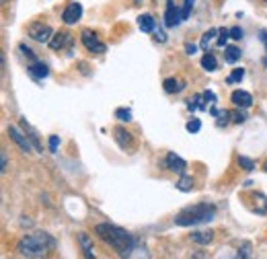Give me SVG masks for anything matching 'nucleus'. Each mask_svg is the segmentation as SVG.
Masks as SVG:
<instances>
[{
    "mask_svg": "<svg viewBox=\"0 0 267 259\" xmlns=\"http://www.w3.org/2000/svg\"><path fill=\"white\" fill-rule=\"evenodd\" d=\"M58 146H60V138H58V136H49V150L55 152Z\"/></svg>",
    "mask_w": 267,
    "mask_h": 259,
    "instance_id": "nucleus-40",
    "label": "nucleus"
},
{
    "mask_svg": "<svg viewBox=\"0 0 267 259\" xmlns=\"http://www.w3.org/2000/svg\"><path fill=\"white\" fill-rule=\"evenodd\" d=\"M94 232L99 234L101 240H105L109 247H113V251H115L117 255L136 238V234H131V232H127L125 228L115 226V224H111V222H101V224H97V226H94Z\"/></svg>",
    "mask_w": 267,
    "mask_h": 259,
    "instance_id": "nucleus-3",
    "label": "nucleus"
},
{
    "mask_svg": "<svg viewBox=\"0 0 267 259\" xmlns=\"http://www.w3.org/2000/svg\"><path fill=\"white\" fill-rule=\"evenodd\" d=\"M265 2H267V0H265Z\"/></svg>",
    "mask_w": 267,
    "mask_h": 259,
    "instance_id": "nucleus-46",
    "label": "nucleus"
},
{
    "mask_svg": "<svg viewBox=\"0 0 267 259\" xmlns=\"http://www.w3.org/2000/svg\"><path fill=\"white\" fill-rule=\"evenodd\" d=\"M191 8H193V0H185V4H183V10H181V14H183V21H185V18H189V14H191Z\"/></svg>",
    "mask_w": 267,
    "mask_h": 259,
    "instance_id": "nucleus-35",
    "label": "nucleus"
},
{
    "mask_svg": "<svg viewBox=\"0 0 267 259\" xmlns=\"http://www.w3.org/2000/svg\"><path fill=\"white\" fill-rule=\"evenodd\" d=\"M261 41L265 43V49H267V31H261ZM265 66H267V58H265Z\"/></svg>",
    "mask_w": 267,
    "mask_h": 259,
    "instance_id": "nucleus-43",
    "label": "nucleus"
},
{
    "mask_svg": "<svg viewBox=\"0 0 267 259\" xmlns=\"http://www.w3.org/2000/svg\"><path fill=\"white\" fill-rule=\"evenodd\" d=\"M80 16H82V6L78 2H70L62 12V21L66 25H74L76 21H80Z\"/></svg>",
    "mask_w": 267,
    "mask_h": 259,
    "instance_id": "nucleus-10",
    "label": "nucleus"
},
{
    "mask_svg": "<svg viewBox=\"0 0 267 259\" xmlns=\"http://www.w3.org/2000/svg\"><path fill=\"white\" fill-rule=\"evenodd\" d=\"M228 37H230V29H218V39H216V43L220 45V47H226V41H228Z\"/></svg>",
    "mask_w": 267,
    "mask_h": 259,
    "instance_id": "nucleus-28",
    "label": "nucleus"
},
{
    "mask_svg": "<svg viewBox=\"0 0 267 259\" xmlns=\"http://www.w3.org/2000/svg\"><path fill=\"white\" fill-rule=\"evenodd\" d=\"M263 169H265V171H267V160H265V164H263Z\"/></svg>",
    "mask_w": 267,
    "mask_h": 259,
    "instance_id": "nucleus-44",
    "label": "nucleus"
},
{
    "mask_svg": "<svg viewBox=\"0 0 267 259\" xmlns=\"http://www.w3.org/2000/svg\"><path fill=\"white\" fill-rule=\"evenodd\" d=\"M18 125L25 130V134H27V138L31 140V144H33V148H35V152H43V148H41V142H39V134L27 123V119L25 117H21V121H18Z\"/></svg>",
    "mask_w": 267,
    "mask_h": 259,
    "instance_id": "nucleus-15",
    "label": "nucleus"
},
{
    "mask_svg": "<svg viewBox=\"0 0 267 259\" xmlns=\"http://www.w3.org/2000/svg\"><path fill=\"white\" fill-rule=\"evenodd\" d=\"M113 136H115L117 144H119L123 150H131V148H134V138H131V134H129L127 130L115 127V130H113Z\"/></svg>",
    "mask_w": 267,
    "mask_h": 259,
    "instance_id": "nucleus-13",
    "label": "nucleus"
},
{
    "mask_svg": "<svg viewBox=\"0 0 267 259\" xmlns=\"http://www.w3.org/2000/svg\"><path fill=\"white\" fill-rule=\"evenodd\" d=\"M214 218H216V206L207 203V201H201V203H195V206H189V208L181 210L175 216V224L177 226H197V224L212 222Z\"/></svg>",
    "mask_w": 267,
    "mask_h": 259,
    "instance_id": "nucleus-2",
    "label": "nucleus"
},
{
    "mask_svg": "<svg viewBox=\"0 0 267 259\" xmlns=\"http://www.w3.org/2000/svg\"><path fill=\"white\" fill-rule=\"evenodd\" d=\"M242 76H244V70H242V68H234V72H232V74L226 78V82H228V84L240 82V80H242Z\"/></svg>",
    "mask_w": 267,
    "mask_h": 259,
    "instance_id": "nucleus-30",
    "label": "nucleus"
},
{
    "mask_svg": "<svg viewBox=\"0 0 267 259\" xmlns=\"http://www.w3.org/2000/svg\"><path fill=\"white\" fill-rule=\"evenodd\" d=\"M164 166H166L168 171L177 173V175H185V171H187V162H185L179 154H175V152H168V154H166Z\"/></svg>",
    "mask_w": 267,
    "mask_h": 259,
    "instance_id": "nucleus-9",
    "label": "nucleus"
},
{
    "mask_svg": "<svg viewBox=\"0 0 267 259\" xmlns=\"http://www.w3.org/2000/svg\"><path fill=\"white\" fill-rule=\"evenodd\" d=\"M230 101L236 105V107H240V109H249L251 105H253V97H251V92H246V90H234L232 95H230Z\"/></svg>",
    "mask_w": 267,
    "mask_h": 259,
    "instance_id": "nucleus-12",
    "label": "nucleus"
},
{
    "mask_svg": "<svg viewBox=\"0 0 267 259\" xmlns=\"http://www.w3.org/2000/svg\"><path fill=\"white\" fill-rule=\"evenodd\" d=\"M18 49H21V53H23V55H25V58L29 60V64H33V62H37V55L33 53V49H31V47H27L25 43H21V45H18Z\"/></svg>",
    "mask_w": 267,
    "mask_h": 259,
    "instance_id": "nucleus-29",
    "label": "nucleus"
},
{
    "mask_svg": "<svg viewBox=\"0 0 267 259\" xmlns=\"http://www.w3.org/2000/svg\"><path fill=\"white\" fill-rule=\"evenodd\" d=\"M195 49H197V47H195L193 43H185V51H187L189 55H193V53H195Z\"/></svg>",
    "mask_w": 267,
    "mask_h": 259,
    "instance_id": "nucleus-41",
    "label": "nucleus"
},
{
    "mask_svg": "<svg viewBox=\"0 0 267 259\" xmlns=\"http://www.w3.org/2000/svg\"><path fill=\"white\" fill-rule=\"evenodd\" d=\"M115 117L121 121H131V111L125 107H119V109H115Z\"/></svg>",
    "mask_w": 267,
    "mask_h": 259,
    "instance_id": "nucleus-31",
    "label": "nucleus"
},
{
    "mask_svg": "<svg viewBox=\"0 0 267 259\" xmlns=\"http://www.w3.org/2000/svg\"><path fill=\"white\" fill-rule=\"evenodd\" d=\"M201 66H203L205 72H216V70H218V60H216V55H214L212 51H205L203 58H201Z\"/></svg>",
    "mask_w": 267,
    "mask_h": 259,
    "instance_id": "nucleus-20",
    "label": "nucleus"
},
{
    "mask_svg": "<svg viewBox=\"0 0 267 259\" xmlns=\"http://www.w3.org/2000/svg\"><path fill=\"white\" fill-rule=\"evenodd\" d=\"M224 60H226L228 64L238 62V60H240V49H238L236 45H226V49H224Z\"/></svg>",
    "mask_w": 267,
    "mask_h": 259,
    "instance_id": "nucleus-22",
    "label": "nucleus"
},
{
    "mask_svg": "<svg viewBox=\"0 0 267 259\" xmlns=\"http://www.w3.org/2000/svg\"><path fill=\"white\" fill-rule=\"evenodd\" d=\"M191 259H207V255H205L203 251H195V253L191 255Z\"/></svg>",
    "mask_w": 267,
    "mask_h": 259,
    "instance_id": "nucleus-42",
    "label": "nucleus"
},
{
    "mask_svg": "<svg viewBox=\"0 0 267 259\" xmlns=\"http://www.w3.org/2000/svg\"><path fill=\"white\" fill-rule=\"evenodd\" d=\"M6 169H8V158H6V152L0 150V171L6 173Z\"/></svg>",
    "mask_w": 267,
    "mask_h": 259,
    "instance_id": "nucleus-36",
    "label": "nucleus"
},
{
    "mask_svg": "<svg viewBox=\"0 0 267 259\" xmlns=\"http://www.w3.org/2000/svg\"><path fill=\"white\" fill-rule=\"evenodd\" d=\"M72 43H74L72 33L60 31V33H53V37H51V41H49V47H51V49H72Z\"/></svg>",
    "mask_w": 267,
    "mask_h": 259,
    "instance_id": "nucleus-8",
    "label": "nucleus"
},
{
    "mask_svg": "<svg viewBox=\"0 0 267 259\" xmlns=\"http://www.w3.org/2000/svg\"><path fill=\"white\" fill-rule=\"evenodd\" d=\"M191 240L195 243V245H207V243H212L214 240V230H195V232H191Z\"/></svg>",
    "mask_w": 267,
    "mask_h": 259,
    "instance_id": "nucleus-18",
    "label": "nucleus"
},
{
    "mask_svg": "<svg viewBox=\"0 0 267 259\" xmlns=\"http://www.w3.org/2000/svg\"><path fill=\"white\" fill-rule=\"evenodd\" d=\"M119 257H121V259H152L148 247L144 245V240H142L140 236H136V238L119 253Z\"/></svg>",
    "mask_w": 267,
    "mask_h": 259,
    "instance_id": "nucleus-4",
    "label": "nucleus"
},
{
    "mask_svg": "<svg viewBox=\"0 0 267 259\" xmlns=\"http://www.w3.org/2000/svg\"><path fill=\"white\" fill-rule=\"evenodd\" d=\"M80 39H82V43H84V47H86L88 51L105 53V49H107V45L97 37V33H92V31H88V29H84V31L80 33Z\"/></svg>",
    "mask_w": 267,
    "mask_h": 259,
    "instance_id": "nucleus-7",
    "label": "nucleus"
},
{
    "mask_svg": "<svg viewBox=\"0 0 267 259\" xmlns=\"http://www.w3.org/2000/svg\"><path fill=\"white\" fill-rule=\"evenodd\" d=\"M138 27H140L144 33H152V31L156 29V23H154V18H152L150 14H140V16H138Z\"/></svg>",
    "mask_w": 267,
    "mask_h": 259,
    "instance_id": "nucleus-19",
    "label": "nucleus"
},
{
    "mask_svg": "<svg viewBox=\"0 0 267 259\" xmlns=\"http://www.w3.org/2000/svg\"><path fill=\"white\" fill-rule=\"evenodd\" d=\"M253 201H255V212L259 216L267 214V197L263 193H253Z\"/></svg>",
    "mask_w": 267,
    "mask_h": 259,
    "instance_id": "nucleus-21",
    "label": "nucleus"
},
{
    "mask_svg": "<svg viewBox=\"0 0 267 259\" xmlns=\"http://www.w3.org/2000/svg\"><path fill=\"white\" fill-rule=\"evenodd\" d=\"M238 164H240L244 171H253V169H255V162H253L249 156H238Z\"/></svg>",
    "mask_w": 267,
    "mask_h": 259,
    "instance_id": "nucleus-33",
    "label": "nucleus"
},
{
    "mask_svg": "<svg viewBox=\"0 0 267 259\" xmlns=\"http://www.w3.org/2000/svg\"><path fill=\"white\" fill-rule=\"evenodd\" d=\"M162 88H164V92H168V95L181 92V90L185 88V80H181V78H166V80L162 82Z\"/></svg>",
    "mask_w": 267,
    "mask_h": 259,
    "instance_id": "nucleus-17",
    "label": "nucleus"
},
{
    "mask_svg": "<svg viewBox=\"0 0 267 259\" xmlns=\"http://www.w3.org/2000/svg\"><path fill=\"white\" fill-rule=\"evenodd\" d=\"M8 136H10V140L23 150V152H31V150H35L33 148V144H31V140L27 138V134H25V130L21 127V125H10L8 127Z\"/></svg>",
    "mask_w": 267,
    "mask_h": 259,
    "instance_id": "nucleus-6",
    "label": "nucleus"
},
{
    "mask_svg": "<svg viewBox=\"0 0 267 259\" xmlns=\"http://www.w3.org/2000/svg\"><path fill=\"white\" fill-rule=\"evenodd\" d=\"M154 39H156L158 43H164V41H166V33H164L162 29H154Z\"/></svg>",
    "mask_w": 267,
    "mask_h": 259,
    "instance_id": "nucleus-37",
    "label": "nucleus"
},
{
    "mask_svg": "<svg viewBox=\"0 0 267 259\" xmlns=\"http://www.w3.org/2000/svg\"><path fill=\"white\" fill-rule=\"evenodd\" d=\"M246 119H249V115H246L244 111H234V113H232V121H234V123H244Z\"/></svg>",
    "mask_w": 267,
    "mask_h": 259,
    "instance_id": "nucleus-34",
    "label": "nucleus"
},
{
    "mask_svg": "<svg viewBox=\"0 0 267 259\" xmlns=\"http://www.w3.org/2000/svg\"><path fill=\"white\" fill-rule=\"evenodd\" d=\"M55 238L45 232V230H35V232H29V234H23L16 243V251L27 257V259H43L47 255L53 253L55 249Z\"/></svg>",
    "mask_w": 267,
    "mask_h": 259,
    "instance_id": "nucleus-1",
    "label": "nucleus"
},
{
    "mask_svg": "<svg viewBox=\"0 0 267 259\" xmlns=\"http://www.w3.org/2000/svg\"><path fill=\"white\" fill-rule=\"evenodd\" d=\"M175 185H177L179 191H191V189H193V179H191L189 175H181V179H179Z\"/></svg>",
    "mask_w": 267,
    "mask_h": 259,
    "instance_id": "nucleus-24",
    "label": "nucleus"
},
{
    "mask_svg": "<svg viewBox=\"0 0 267 259\" xmlns=\"http://www.w3.org/2000/svg\"><path fill=\"white\" fill-rule=\"evenodd\" d=\"M249 257H251V243L246 240V243L240 245V249L236 251V257H234V259H249Z\"/></svg>",
    "mask_w": 267,
    "mask_h": 259,
    "instance_id": "nucleus-27",
    "label": "nucleus"
},
{
    "mask_svg": "<svg viewBox=\"0 0 267 259\" xmlns=\"http://www.w3.org/2000/svg\"><path fill=\"white\" fill-rule=\"evenodd\" d=\"M181 21H183L181 10L175 6L173 0H168V4H166V12H164V25H166V27H177Z\"/></svg>",
    "mask_w": 267,
    "mask_h": 259,
    "instance_id": "nucleus-11",
    "label": "nucleus"
},
{
    "mask_svg": "<svg viewBox=\"0 0 267 259\" xmlns=\"http://www.w3.org/2000/svg\"><path fill=\"white\" fill-rule=\"evenodd\" d=\"M185 127H187V132L197 134V132L201 130V121H199L197 117H193V119H189V121H187V125H185Z\"/></svg>",
    "mask_w": 267,
    "mask_h": 259,
    "instance_id": "nucleus-32",
    "label": "nucleus"
},
{
    "mask_svg": "<svg viewBox=\"0 0 267 259\" xmlns=\"http://www.w3.org/2000/svg\"><path fill=\"white\" fill-rule=\"evenodd\" d=\"M78 243H80V247H82V255H84V259H97L94 257V247H92V240H90V236L86 234V232H78Z\"/></svg>",
    "mask_w": 267,
    "mask_h": 259,
    "instance_id": "nucleus-16",
    "label": "nucleus"
},
{
    "mask_svg": "<svg viewBox=\"0 0 267 259\" xmlns=\"http://www.w3.org/2000/svg\"><path fill=\"white\" fill-rule=\"evenodd\" d=\"M27 72H29L35 80H43V78L49 74V68H47V64H45V62L37 60V62H33V64H29V66H27Z\"/></svg>",
    "mask_w": 267,
    "mask_h": 259,
    "instance_id": "nucleus-14",
    "label": "nucleus"
},
{
    "mask_svg": "<svg viewBox=\"0 0 267 259\" xmlns=\"http://www.w3.org/2000/svg\"><path fill=\"white\" fill-rule=\"evenodd\" d=\"M216 123H218V127H222V125H228L230 123V117H232V111H228V109H222V111H218L216 113Z\"/></svg>",
    "mask_w": 267,
    "mask_h": 259,
    "instance_id": "nucleus-25",
    "label": "nucleus"
},
{
    "mask_svg": "<svg viewBox=\"0 0 267 259\" xmlns=\"http://www.w3.org/2000/svg\"><path fill=\"white\" fill-rule=\"evenodd\" d=\"M230 37L236 39V41L242 39V29H240V27H232V29H230Z\"/></svg>",
    "mask_w": 267,
    "mask_h": 259,
    "instance_id": "nucleus-39",
    "label": "nucleus"
},
{
    "mask_svg": "<svg viewBox=\"0 0 267 259\" xmlns=\"http://www.w3.org/2000/svg\"><path fill=\"white\" fill-rule=\"evenodd\" d=\"M2 2H8V0H2Z\"/></svg>",
    "mask_w": 267,
    "mask_h": 259,
    "instance_id": "nucleus-45",
    "label": "nucleus"
},
{
    "mask_svg": "<svg viewBox=\"0 0 267 259\" xmlns=\"http://www.w3.org/2000/svg\"><path fill=\"white\" fill-rule=\"evenodd\" d=\"M218 35V29H209V31H205L203 35H201V41H199V47L201 49H207V45H209V41L214 39Z\"/></svg>",
    "mask_w": 267,
    "mask_h": 259,
    "instance_id": "nucleus-26",
    "label": "nucleus"
},
{
    "mask_svg": "<svg viewBox=\"0 0 267 259\" xmlns=\"http://www.w3.org/2000/svg\"><path fill=\"white\" fill-rule=\"evenodd\" d=\"M27 33H29V37H31L33 41H37V43H49L51 37H53L51 27L45 25V23H39V21H37V23H31L29 29H27Z\"/></svg>",
    "mask_w": 267,
    "mask_h": 259,
    "instance_id": "nucleus-5",
    "label": "nucleus"
},
{
    "mask_svg": "<svg viewBox=\"0 0 267 259\" xmlns=\"http://www.w3.org/2000/svg\"><path fill=\"white\" fill-rule=\"evenodd\" d=\"M187 109L189 111H195V109H207L205 101H203V95H193L189 101H187Z\"/></svg>",
    "mask_w": 267,
    "mask_h": 259,
    "instance_id": "nucleus-23",
    "label": "nucleus"
},
{
    "mask_svg": "<svg viewBox=\"0 0 267 259\" xmlns=\"http://www.w3.org/2000/svg\"><path fill=\"white\" fill-rule=\"evenodd\" d=\"M203 101H205V105H214L216 103V95L212 90H205L203 92Z\"/></svg>",
    "mask_w": 267,
    "mask_h": 259,
    "instance_id": "nucleus-38",
    "label": "nucleus"
}]
</instances>
